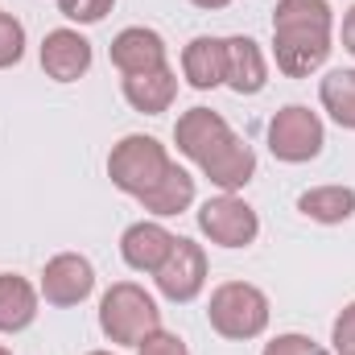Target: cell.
Wrapping results in <instances>:
<instances>
[{"instance_id": "obj_1", "label": "cell", "mask_w": 355, "mask_h": 355, "mask_svg": "<svg viewBox=\"0 0 355 355\" xmlns=\"http://www.w3.org/2000/svg\"><path fill=\"white\" fill-rule=\"evenodd\" d=\"M174 145L182 157H190L202 174L211 178V186H219V194H236L244 190L257 174V153L248 141H240L232 132V124L211 112V107H190L182 112L174 124Z\"/></svg>"}, {"instance_id": "obj_2", "label": "cell", "mask_w": 355, "mask_h": 355, "mask_svg": "<svg viewBox=\"0 0 355 355\" xmlns=\"http://www.w3.org/2000/svg\"><path fill=\"white\" fill-rule=\"evenodd\" d=\"M335 8L327 0H277L272 8V58L289 79H306L331 58Z\"/></svg>"}, {"instance_id": "obj_3", "label": "cell", "mask_w": 355, "mask_h": 355, "mask_svg": "<svg viewBox=\"0 0 355 355\" xmlns=\"http://www.w3.org/2000/svg\"><path fill=\"white\" fill-rule=\"evenodd\" d=\"M207 322L215 335L232 339V343H248L261 339L268 331V297L265 289L248 285V281H223L211 289L207 302Z\"/></svg>"}, {"instance_id": "obj_4", "label": "cell", "mask_w": 355, "mask_h": 355, "mask_svg": "<svg viewBox=\"0 0 355 355\" xmlns=\"http://www.w3.org/2000/svg\"><path fill=\"white\" fill-rule=\"evenodd\" d=\"M157 327H162V310H157L153 293H145L137 281H116L99 297V331L107 335V343L137 347Z\"/></svg>"}, {"instance_id": "obj_5", "label": "cell", "mask_w": 355, "mask_h": 355, "mask_svg": "<svg viewBox=\"0 0 355 355\" xmlns=\"http://www.w3.org/2000/svg\"><path fill=\"white\" fill-rule=\"evenodd\" d=\"M170 166H174L170 149H166L157 137H145V132L120 137V141L112 145V153H107V178H112V186L124 190V194H132V198L149 194V190L166 178Z\"/></svg>"}, {"instance_id": "obj_6", "label": "cell", "mask_w": 355, "mask_h": 355, "mask_svg": "<svg viewBox=\"0 0 355 355\" xmlns=\"http://www.w3.org/2000/svg\"><path fill=\"white\" fill-rule=\"evenodd\" d=\"M327 145V128H322V116L310 112L306 103H285L281 112H272L268 120V149L277 162L285 166H302V162H314Z\"/></svg>"}, {"instance_id": "obj_7", "label": "cell", "mask_w": 355, "mask_h": 355, "mask_svg": "<svg viewBox=\"0 0 355 355\" xmlns=\"http://www.w3.org/2000/svg\"><path fill=\"white\" fill-rule=\"evenodd\" d=\"M198 232L219 248H248L261 236V215L240 194H215L198 207Z\"/></svg>"}, {"instance_id": "obj_8", "label": "cell", "mask_w": 355, "mask_h": 355, "mask_svg": "<svg viewBox=\"0 0 355 355\" xmlns=\"http://www.w3.org/2000/svg\"><path fill=\"white\" fill-rule=\"evenodd\" d=\"M153 281H157L162 297H170L178 306L182 302H194L202 293V285H207V252H202V244L178 236L170 257H166V265L153 272Z\"/></svg>"}, {"instance_id": "obj_9", "label": "cell", "mask_w": 355, "mask_h": 355, "mask_svg": "<svg viewBox=\"0 0 355 355\" xmlns=\"http://www.w3.org/2000/svg\"><path fill=\"white\" fill-rule=\"evenodd\" d=\"M91 289H95V265H91L87 257H79V252H58V257H50L46 268H42V297L50 302V306H79V302H87Z\"/></svg>"}, {"instance_id": "obj_10", "label": "cell", "mask_w": 355, "mask_h": 355, "mask_svg": "<svg viewBox=\"0 0 355 355\" xmlns=\"http://www.w3.org/2000/svg\"><path fill=\"white\" fill-rule=\"evenodd\" d=\"M91 42L79 29H50L42 42V71L54 83H79L91 71Z\"/></svg>"}, {"instance_id": "obj_11", "label": "cell", "mask_w": 355, "mask_h": 355, "mask_svg": "<svg viewBox=\"0 0 355 355\" xmlns=\"http://www.w3.org/2000/svg\"><path fill=\"white\" fill-rule=\"evenodd\" d=\"M112 67L120 75H145V71H157L166 67V37L157 29H145V25H128L112 37Z\"/></svg>"}, {"instance_id": "obj_12", "label": "cell", "mask_w": 355, "mask_h": 355, "mask_svg": "<svg viewBox=\"0 0 355 355\" xmlns=\"http://www.w3.org/2000/svg\"><path fill=\"white\" fill-rule=\"evenodd\" d=\"M174 240L178 236L170 227H162L157 219H141V223L124 227V236H120V257H124V265L137 268V272H157V268L166 265Z\"/></svg>"}, {"instance_id": "obj_13", "label": "cell", "mask_w": 355, "mask_h": 355, "mask_svg": "<svg viewBox=\"0 0 355 355\" xmlns=\"http://www.w3.org/2000/svg\"><path fill=\"white\" fill-rule=\"evenodd\" d=\"M223 58H227V71H223V83L236 91V95H261L268 83V62L261 54V46L244 33L236 37H223Z\"/></svg>"}, {"instance_id": "obj_14", "label": "cell", "mask_w": 355, "mask_h": 355, "mask_svg": "<svg viewBox=\"0 0 355 355\" xmlns=\"http://www.w3.org/2000/svg\"><path fill=\"white\" fill-rule=\"evenodd\" d=\"M223 71H227V58H223V37H190L182 46V79L194 91H215L223 87Z\"/></svg>"}, {"instance_id": "obj_15", "label": "cell", "mask_w": 355, "mask_h": 355, "mask_svg": "<svg viewBox=\"0 0 355 355\" xmlns=\"http://www.w3.org/2000/svg\"><path fill=\"white\" fill-rule=\"evenodd\" d=\"M124 99L128 107L145 112V116H162L170 112V103L178 99V75L174 67H157V71H145V75H124Z\"/></svg>"}, {"instance_id": "obj_16", "label": "cell", "mask_w": 355, "mask_h": 355, "mask_svg": "<svg viewBox=\"0 0 355 355\" xmlns=\"http://www.w3.org/2000/svg\"><path fill=\"white\" fill-rule=\"evenodd\" d=\"M33 318H37V289L17 272H0V335H17L33 327Z\"/></svg>"}, {"instance_id": "obj_17", "label": "cell", "mask_w": 355, "mask_h": 355, "mask_svg": "<svg viewBox=\"0 0 355 355\" xmlns=\"http://www.w3.org/2000/svg\"><path fill=\"white\" fill-rule=\"evenodd\" d=\"M190 202H194V174L182 170L178 162L166 170V178H162L149 194H141V207H145L149 215H157V219H174V215H182Z\"/></svg>"}, {"instance_id": "obj_18", "label": "cell", "mask_w": 355, "mask_h": 355, "mask_svg": "<svg viewBox=\"0 0 355 355\" xmlns=\"http://www.w3.org/2000/svg\"><path fill=\"white\" fill-rule=\"evenodd\" d=\"M297 211L314 223H347L355 215L352 186H310L297 194Z\"/></svg>"}, {"instance_id": "obj_19", "label": "cell", "mask_w": 355, "mask_h": 355, "mask_svg": "<svg viewBox=\"0 0 355 355\" xmlns=\"http://www.w3.org/2000/svg\"><path fill=\"white\" fill-rule=\"evenodd\" d=\"M318 103L322 112L339 124L355 132V67H339L318 83Z\"/></svg>"}, {"instance_id": "obj_20", "label": "cell", "mask_w": 355, "mask_h": 355, "mask_svg": "<svg viewBox=\"0 0 355 355\" xmlns=\"http://www.w3.org/2000/svg\"><path fill=\"white\" fill-rule=\"evenodd\" d=\"M21 58H25V25L0 8V71L17 67Z\"/></svg>"}, {"instance_id": "obj_21", "label": "cell", "mask_w": 355, "mask_h": 355, "mask_svg": "<svg viewBox=\"0 0 355 355\" xmlns=\"http://www.w3.org/2000/svg\"><path fill=\"white\" fill-rule=\"evenodd\" d=\"M116 0H58V12L75 25H99L107 12H112Z\"/></svg>"}, {"instance_id": "obj_22", "label": "cell", "mask_w": 355, "mask_h": 355, "mask_svg": "<svg viewBox=\"0 0 355 355\" xmlns=\"http://www.w3.org/2000/svg\"><path fill=\"white\" fill-rule=\"evenodd\" d=\"M261 355H327V347H322V343H314L310 335H297V331H289V335H277V339H268Z\"/></svg>"}, {"instance_id": "obj_23", "label": "cell", "mask_w": 355, "mask_h": 355, "mask_svg": "<svg viewBox=\"0 0 355 355\" xmlns=\"http://www.w3.org/2000/svg\"><path fill=\"white\" fill-rule=\"evenodd\" d=\"M137 355H190V347L178 339L174 331H153V335H145L141 343H137Z\"/></svg>"}, {"instance_id": "obj_24", "label": "cell", "mask_w": 355, "mask_h": 355, "mask_svg": "<svg viewBox=\"0 0 355 355\" xmlns=\"http://www.w3.org/2000/svg\"><path fill=\"white\" fill-rule=\"evenodd\" d=\"M331 343H335L339 355H355V302H347V306L339 310V318H335V327H331Z\"/></svg>"}, {"instance_id": "obj_25", "label": "cell", "mask_w": 355, "mask_h": 355, "mask_svg": "<svg viewBox=\"0 0 355 355\" xmlns=\"http://www.w3.org/2000/svg\"><path fill=\"white\" fill-rule=\"evenodd\" d=\"M339 33H343V50L355 58V4L343 12V29H339Z\"/></svg>"}, {"instance_id": "obj_26", "label": "cell", "mask_w": 355, "mask_h": 355, "mask_svg": "<svg viewBox=\"0 0 355 355\" xmlns=\"http://www.w3.org/2000/svg\"><path fill=\"white\" fill-rule=\"evenodd\" d=\"M190 4H194V8H211V12H215V8H227L232 0H190Z\"/></svg>"}, {"instance_id": "obj_27", "label": "cell", "mask_w": 355, "mask_h": 355, "mask_svg": "<svg viewBox=\"0 0 355 355\" xmlns=\"http://www.w3.org/2000/svg\"><path fill=\"white\" fill-rule=\"evenodd\" d=\"M0 355H12V352H8V347H0Z\"/></svg>"}, {"instance_id": "obj_28", "label": "cell", "mask_w": 355, "mask_h": 355, "mask_svg": "<svg viewBox=\"0 0 355 355\" xmlns=\"http://www.w3.org/2000/svg\"><path fill=\"white\" fill-rule=\"evenodd\" d=\"M91 355H112V352H91Z\"/></svg>"}]
</instances>
